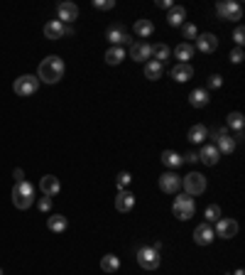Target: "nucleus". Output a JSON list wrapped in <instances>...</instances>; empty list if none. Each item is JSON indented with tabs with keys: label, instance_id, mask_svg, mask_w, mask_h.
I'll list each match as a JSON object with an SVG mask.
<instances>
[{
	"label": "nucleus",
	"instance_id": "nucleus-1",
	"mask_svg": "<svg viewBox=\"0 0 245 275\" xmlns=\"http://www.w3.org/2000/svg\"><path fill=\"white\" fill-rule=\"evenodd\" d=\"M64 59L62 57H57V54H52L47 59H42L39 62V71H37V79L44 81V84H57V81H62L64 76Z\"/></svg>",
	"mask_w": 245,
	"mask_h": 275
},
{
	"label": "nucleus",
	"instance_id": "nucleus-2",
	"mask_svg": "<svg viewBox=\"0 0 245 275\" xmlns=\"http://www.w3.org/2000/svg\"><path fill=\"white\" fill-rule=\"evenodd\" d=\"M13 204H15V209H30L34 204V187L27 182V179H22V182H15V187H13Z\"/></svg>",
	"mask_w": 245,
	"mask_h": 275
},
{
	"label": "nucleus",
	"instance_id": "nucleus-3",
	"mask_svg": "<svg viewBox=\"0 0 245 275\" xmlns=\"http://www.w3.org/2000/svg\"><path fill=\"white\" fill-rule=\"evenodd\" d=\"M216 15H218V20H230V22H235V20L243 17V5L235 3V0H221V3L216 5Z\"/></svg>",
	"mask_w": 245,
	"mask_h": 275
},
{
	"label": "nucleus",
	"instance_id": "nucleus-4",
	"mask_svg": "<svg viewBox=\"0 0 245 275\" xmlns=\"http://www.w3.org/2000/svg\"><path fill=\"white\" fill-rule=\"evenodd\" d=\"M181 187L186 189L189 197L204 194V192H206V177H204L201 172H189L186 177H181Z\"/></svg>",
	"mask_w": 245,
	"mask_h": 275
},
{
	"label": "nucleus",
	"instance_id": "nucleus-5",
	"mask_svg": "<svg viewBox=\"0 0 245 275\" xmlns=\"http://www.w3.org/2000/svg\"><path fill=\"white\" fill-rule=\"evenodd\" d=\"M37 89H39V79L34 74H22L13 84V91L17 96H32V94H37Z\"/></svg>",
	"mask_w": 245,
	"mask_h": 275
},
{
	"label": "nucleus",
	"instance_id": "nucleus-6",
	"mask_svg": "<svg viewBox=\"0 0 245 275\" xmlns=\"http://www.w3.org/2000/svg\"><path fill=\"white\" fill-rule=\"evenodd\" d=\"M137 263L145 270H157L160 268V251H155L152 246H142L137 248Z\"/></svg>",
	"mask_w": 245,
	"mask_h": 275
},
{
	"label": "nucleus",
	"instance_id": "nucleus-7",
	"mask_svg": "<svg viewBox=\"0 0 245 275\" xmlns=\"http://www.w3.org/2000/svg\"><path fill=\"white\" fill-rule=\"evenodd\" d=\"M172 209H174V216H177L179 221H186V219L194 216V199H191L189 194L177 197L174 204H172Z\"/></svg>",
	"mask_w": 245,
	"mask_h": 275
},
{
	"label": "nucleus",
	"instance_id": "nucleus-8",
	"mask_svg": "<svg viewBox=\"0 0 245 275\" xmlns=\"http://www.w3.org/2000/svg\"><path fill=\"white\" fill-rule=\"evenodd\" d=\"M160 189H162L164 194H177L181 189V177L177 172H164L162 177H160Z\"/></svg>",
	"mask_w": 245,
	"mask_h": 275
},
{
	"label": "nucleus",
	"instance_id": "nucleus-9",
	"mask_svg": "<svg viewBox=\"0 0 245 275\" xmlns=\"http://www.w3.org/2000/svg\"><path fill=\"white\" fill-rule=\"evenodd\" d=\"M76 17H79V8H76L74 3H69V0H66V3H59V5H57V20H59L62 25L74 22Z\"/></svg>",
	"mask_w": 245,
	"mask_h": 275
},
{
	"label": "nucleus",
	"instance_id": "nucleus-10",
	"mask_svg": "<svg viewBox=\"0 0 245 275\" xmlns=\"http://www.w3.org/2000/svg\"><path fill=\"white\" fill-rule=\"evenodd\" d=\"M213 233L221 236V239H233V236L238 233V221H233V219H223V216H221V219L216 221Z\"/></svg>",
	"mask_w": 245,
	"mask_h": 275
},
{
	"label": "nucleus",
	"instance_id": "nucleus-11",
	"mask_svg": "<svg viewBox=\"0 0 245 275\" xmlns=\"http://www.w3.org/2000/svg\"><path fill=\"white\" fill-rule=\"evenodd\" d=\"M39 189H42V194L44 197H57L59 192H62V182H59V177H54V175H44V177L39 179Z\"/></svg>",
	"mask_w": 245,
	"mask_h": 275
},
{
	"label": "nucleus",
	"instance_id": "nucleus-12",
	"mask_svg": "<svg viewBox=\"0 0 245 275\" xmlns=\"http://www.w3.org/2000/svg\"><path fill=\"white\" fill-rule=\"evenodd\" d=\"M108 40H111V45H113V47H120V45H132V37L125 32V27H120V25L108 27Z\"/></svg>",
	"mask_w": 245,
	"mask_h": 275
},
{
	"label": "nucleus",
	"instance_id": "nucleus-13",
	"mask_svg": "<svg viewBox=\"0 0 245 275\" xmlns=\"http://www.w3.org/2000/svg\"><path fill=\"white\" fill-rule=\"evenodd\" d=\"M213 239H216V233H213L211 224H199V226L194 228V241L199 243V246H211Z\"/></svg>",
	"mask_w": 245,
	"mask_h": 275
},
{
	"label": "nucleus",
	"instance_id": "nucleus-14",
	"mask_svg": "<svg viewBox=\"0 0 245 275\" xmlns=\"http://www.w3.org/2000/svg\"><path fill=\"white\" fill-rule=\"evenodd\" d=\"M132 207H135V197H132V192L120 189L118 197H115V209L120 211V214H128V211H132Z\"/></svg>",
	"mask_w": 245,
	"mask_h": 275
},
{
	"label": "nucleus",
	"instance_id": "nucleus-15",
	"mask_svg": "<svg viewBox=\"0 0 245 275\" xmlns=\"http://www.w3.org/2000/svg\"><path fill=\"white\" fill-rule=\"evenodd\" d=\"M130 57H132V62H147V59L152 57V45H147V42H135L130 47Z\"/></svg>",
	"mask_w": 245,
	"mask_h": 275
},
{
	"label": "nucleus",
	"instance_id": "nucleus-16",
	"mask_svg": "<svg viewBox=\"0 0 245 275\" xmlns=\"http://www.w3.org/2000/svg\"><path fill=\"white\" fill-rule=\"evenodd\" d=\"M196 47L201 49V52H206V54H209V52H213V49L218 47V37H216L213 32L199 34V37H196Z\"/></svg>",
	"mask_w": 245,
	"mask_h": 275
},
{
	"label": "nucleus",
	"instance_id": "nucleus-17",
	"mask_svg": "<svg viewBox=\"0 0 245 275\" xmlns=\"http://www.w3.org/2000/svg\"><path fill=\"white\" fill-rule=\"evenodd\" d=\"M196 155H199V160L204 162V165H209V167L221 160V152H218V147L216 145H204L201 147V152H196Z\"/></svg>",
	"mask_w": 245,
	"mask_h": 275
},
{
	"label": "nucleus",
	"instance_id": "nucleus-18",
	"mask_svg": "<svg viewBox=\"0 0 245 275\" xmlns=\"http://www.w3.org/2000/svg\"><path fill=\"white\" fill-rule=\"evenodd\" d=\"M184 20H186V8L172 5V10H169V15H167V25H169V27H181Z\"/></svg>",
	"mask_w": 245,
	"mask_h": 275
},
{
	"label": "nucleus",
	"instance_id": "nucleus-19",
	"mask_svg": "<svg viewBox=\"0 0 245 275\" xmlns=\"http://www.w3.org/2000/svg\"><path fill=\"white\" fill-rule=\"evenodd\" d=\"M209 101H211V94H209L206 89H194V91L189 94V103H191L194 108H204V106H209Z\"/></svg>",
	"mask_w": 245,
	"mask_h": 275
},
{
	"label": "nucleus",
	"instance_id": "nucleus-20",
	"mask_svg": "<svg viewBox=\"0 0 245 275\" xmlns=\"http://www.w3.org/2000/svg\"><path fill=\"white\" fill-rule=\"evenodd\" d=\"M194 76V69H191V64H174L172 66V79L179 81V84H184V81H189Z\"/></svg>",
	"mask_w": 245,
	"mask_h": 275
},
{
	"label": "nucleus",
	"instance_id": "nucleus-21",
	"mask_svg": "<svg viewBox=\"0 0 245 275\" xmlns=\"http://www.w3.org/2000/svg\"><path fill=\"white\" fill-rule=\"evenodd\" d=\"M44 37H47V40H59V37H64V25H62L59 20H49L47 25H44Z\"/></svg>",
	"mask_w": 245,
	"mask_h": 275
},
{
	"label": "nucleus",
	"instance_id": "nucleus-22",
	"mask_svg": "<svg viewBox=\"0 0 245 275\" xmlns=\"http://www.w3.org/2000/svg\"><path fill=\"white\" fill-rule=\"evenodd\" d=\"M174 57L179 59V64H189V59L194 57V47L189 42H181V45L174 47Z\"/></svg>",
	"mask_w": 245,
	"mask_h": 275
},
{
	"label": "nucleus",
	"instance_id": "nucleus-23",
	"mask_svg": "<svg viewBox=\"0 0 245 275\" xmlns=\"http://www.w3.org/2000/svg\"><path fill=\"white\" fill-rule=\"evenodd\" d=\"M66 226H69V221H66V216H62V214H52V216L47 219V228L49 231H54V233L66 231Z\"/></svg>",
	"mask_w": 245,
	"mask_h": 275
},
{
	"label": "nucleus",
	"instance_id": "nucleus-24",
	"mask_svg": "<svg viewBox=\"0 0 245 275\" xmlns=\"http://www.w3.org/2000/svg\"><path fill=\"white\" fill-rule=\"evenodd\" d=\"M162 71H164V64L155 62V59H147L145 62V76L150 81H157L160 76H162Z\"/></svg>",
	"mask_w": 245,
	"mask_h": 275
},
{
	"label": "nucleus",
	"instance_id": "nucleus-25",
	"mask_svg": "<svg viewBox=\"0 0 245 275\" xmlns=\"http://www.w3.org/2000/svg\"><path fill=\"white\" fill-rule=\"evenodd\" d=\"M206 138H209V128H206V126L196 123V126L189 128V140H191V143H204Z\"/></svg>",
	"mask_w": 245,
	"mask_h": 275
},
{
	"label": "nucleus",
	"instance_id": "nucleus-26",
	"mask_svg": "<svg viewBox=\"0 0 245 275\" xmlns=\"http://www.w3.org/2000/svg\"><path fill=\"white\" fill-rule=\"evenodd\" d=\"M118 268H120V258H118V256L108 253V256L101 258V270H103V273H115Z\"/></svg>",
	"mask_w": 245,
	"mask_h": 275
},
{
	"label": "nucleus",
	"instance_id": "nucleus-27",
	"mask_svg": "<svg viewBox=\"0 0 245 275\" xmlns=\"http://www.w3.org/2000/svg\"><path fill=\"white\" fill-rule=\"evenodd\" d=\"M162 162L167 165V167H169V170H172V172H174V170H177L179 165H184L181 155H177L174 150H164V152H162Z\"/></svg>",
	"mask_w": 245,
	"mask_h": 275
},
{
	"label": "nucleus",
	"instance_id": "nucleus-28",
	"mask_svg": "<svg viewBox=\"0 0 245 275\" xmlns=\"http://www.w3.org/2000/svg\"><path fill=\"white\" fill-rule=\"evenodd\" d=\"M132 32L137 34V37H150V34L155 32V25H152V20H137L135 27H132Z\"/></svg>",
	"mask_w": 245,
	"mask_h": 275
},
{
	"label": "nucleus",
	"instance_id": "nucleus-29",
	"mask_svg": "<svg viewBox=\"0 0 245 275\" xmlns=\"http://www.w3.org/2000/svg\"><path fill=\"white\" fill-rule=\"evenodd\" d=\"M123 59H125V49L123 47H111L106 52V64L115 66V64H120Z\"/></svg>",
	"mask_w": 245,
	"mask_h": 275
},
{
	"label": "nucleus",
	"instance_id": "nucleus-30",
	"mask_svg": "<svg viewBox=\"0 0 245 275\" xmlns=\"http://www.w3.org/2000/svg\"><path fill=\"white\" fill-rule=\"evenodd\" d=\"M152 57H155V62L164 64V62L172 57V52H169V47H167V45H152Z\"/></svg>",
	"mask_w": 245,
	"mask_h": 275
},
{
	"label": "nucleus",
	"instance_id": "nucleus-31",
	"mask_svg": "<svg viewBox=\"0 0 245 275\" xmlns=\"http://www.w3.org/2000/svg\"><path fill=\"white\" fill-rule=\"evenodd\" d=\"M243 126H245V118L240 111H233L228 113V128H233L235 133H243Z\"/></svg>",
	"mask_w": 245,
	"mask_h": 275
},
{
	"label": "nucleus",
	"instance_id": "nucleus-32",
	"mask_svg": "<svg viewBox=\"0 0 245 275\" xmlns=\"http://www.w3.org/2000/svg\"><path fill=\"white\" fill-rule=\"evenodd\" d=\"M218 152H226V155H228V152H233V150H235V140H233V138H230L228 133H226V135H221V138H218Z\"/></svg>",
	"mask_w": 245,
	"mask_h": 275
},
{
	"label": "nucleus",
	"instance_id": "nucleus-33",
	"mask_svg": "<svg viewBox=\"0 0 245 275\" xmlns=\"http://www.w3.org/2000/svg\"><path fill=\"white\" fill-rule=\"evenodd\" d=\"M132 182V175L130 172H120L118 177H115V187H118V192L120 189H128V184Z\"/></svg>",
	"mask_w": 245,
	"mask_h": 275
},
{
	"label": "nucleus",
	"instance_id": "nucleus-34",
	"mask_svg": "<svg viewBox=\"0 0 245 275\" xmlns=\"http://www.w3.org/2000/svg\"><path fill=\"white\" fill-rule=\"evenodd\" d=\"M181 34H184V40H196V37H199V30H196L191 22H184V25H181Z\"/></svg>",
	"mask_w": 245,
	"mask_h": 275
},
{
	"label": "nucleus",
	"instance_id": "nucleus-35",
	"mask_svg": "<svg viewBox=\"0 0 245 275\" xmlns=\"http://www.w3.org/2000/svg\"><path fill=\"white\" fill-rule=\"evenodd\" d=\"M221 219V209L211 204V207H206V224H211V221H218Z\"/></svg>",
	"mask_w": 245,
	"mask_h": 275
},
{
	"label": "nucleus",
	"instance_id": "nucleus-36",
	"mask_svg": "<svg viewBox=\"0 0 245 275\" xmlns=\"http://www.w3.org/2000/svg\"><path fill=\"white\" fill-rule=\"evenodd\" d=\"M243 57H245V54H243V47H235V49H233V52L228 54V59L233 62V64H240V62H243Z\"/></svg>",
	"mask_w": 245,
	"mask_h": 275
},
{
	"label": "nucleus",
	"instance_id": "nucleus-37",
	"mask_svg": "<svg viewBox=\"0 0 245 275\" xmlns=\"http://www.w3.org/2000/svg\"><path fill=\"white\" fill-rule=\"evenodd\" d=\"M115 5V0H93V8H98V10H111Z\"/></svg>",
	"mask_w": 245,
	"mask_h": 275
},
{
	"label": "nucleus",
	"instance_id": "nucleus-38",
	"mask_svg": "<svg viewBox=\"0 0 245 275\" xmlns=\"http://www.w3.org/2000/svg\"><path fill=\"white\" fill-rule=\"evenodd\" d=\"M233 40H235V45H238V47H243V45H245V30H243V27H235Z\"/></svg>",
	"mask_w": 245,
	"mask_h": 275
},
{
	"label": "nucleus",
	"instance_id": "nucleus-39",
	"mask_svg": "<svg viewBox=\"0 0 245 275\" xmlns=\"http://www.w3.org/2000/svg\"><path fill=\"white\" fill-rule=\"evenodd\" d=\"M37 209L44 211V214H47V211H52V199H49V197H42V199L37 202Z\"/></svg>",
	"mask_w": 245,
	"mask_h": 275
},
{
	"label": "nucleus",
	"instance_id": "nucleus-40",
	"mask_svg": "<svg viewBox=\"0 0 245 275\" xmlns=\"http://www.w3.org/2000/svg\"><path fill=\"white\" fill-rule=\"evenodd\" d=\"M221 84H223L221 74H211V76H209V89H221ZM209 89H206V91H209Z\"/></svg>",
	"mask_w": 245,
	"mask_h": 275
},
{
	"label": "nucleus",
	"instance_id": "nucleus-41",
	"mask_svg": "<svg viewBox=\"0 0 245 275\" xmlns=\"http://www.w3.org/2000/svg\"><path fill=\"white\" fill-rule=\"evenodd\" d=\"M181 160L189 162V165H194V162H199V155H196V152H186V155H181Z\"/></svg>",
	"mask_w": 245,
	"mask_h": 275
},
{
	"label": "nucleus",
	"instance_id": "nucleus-42",
	"mask_svg": "<svg viewBox=\"0 0 245 275\" xmlns=\"http://www.w3.org/2000/svg\"><path fill=\"white\" fill-rule=\"evenodd\" d=\"M221 135H226V128H213L211 130V138H213V140H218Z\"/></svg>",
	"mask_w": 245,
	"mask_h": 275
},
{
	"label": "nucleus",
	"instance_id": "nucleus-43",
	"mask_svg": "<svg viewBox=\"0 0 245 275\" xmlns=\"http://www.w3.org/2000/svg\"><path fill=\"white\" fill-rule=\"evenodd\" d=\"M13 177H15V182H22V179H25V172H22L20 167H15V172H13Z\"/></svg>",
	"mask_w": 245,
	"mask_h": 275
},
{
	"label": "nucleus",
	"instance_id": "nucleus-44",
	"mask_svg": "<svg viewBox=\"0 0 245 275\" xmlns=\"http://www.w3.org/2000/svg\"><path fill=\"white\" fill-rule=\"evenodd\" d=\"M157 5L164 8V10H172V0H157Z\"/></svg>",
	"mask_w": 245,
	"mask_h": 275
},
{
	"label": "nucleus",
	"instance_id": "nucleus-45",
	"mask_svg": "<svg viewBox=\"0 0 245 275\" xmlns=\"http://www.w3.org/2000/svg\"><path fill=\"white\" fill-rule=\"evenodd\" d=\"M64 37H74V27H69V25H64Z\"/></svg>",
	"mask_w": 245,
	"mask_h": 275
},
{
	"label": "nucleus",
	"instance_id": "nucleus-46",
	"mask_svg": "<svg viewBox=\"0 0 245 275\" xmlns=\"http://www.w3.org/2000/svg\"><path fill=\"white\" fill-rule=\"evenodd\" d=\"M233 275H245V273H243V268H238V270H235Z\"/></svg>",
	"mask_w": 245,
	"mask_h": 275
},
{
	"label": "nucleus",
	"instance_id": "nucleus-47",
	"mask_svg": "<svg viewBox=\"0 0 245 275\" xmlns=\"http://www.w3.org/2000/svg\"><path fill=\"white\" fill-rule=\"evenodd\" d=\"M0 275H3V268H0Z\"/></svg>",
	"mask_w": 245,
	"mask_h": 275
}]
</instances>
